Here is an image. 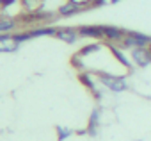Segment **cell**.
Returning <instances> with one entry per match:
<instances>
[{
  "instance_id": "17",
  "label": "cell",
  "mask_w": 151,
  "mask_h": 141,
  "mask_svg": "<svg viewBox=\"0 0 151 141\" xmlns=\"http://www.w3.org/2000/svg\"><path fill=\"white\" fill-rule=\"evenodd\" d=\"M69 2H73V4H78V6H86V4L93 2V0H69Z\"/></svg>"
},
{
  "instance_id": "6",
  "label": "cell",
  "mask_w": 151,
  "mask_h": 141,
  "mask_svg": "<svg viewBox=\"0 0 151 141\" xmlns=\"http://www.w3.org/2000/svg\"><path fill=\"white\" fill-rule=\"evenodd\" d=\"M57 36H59L62 41H66V43H75V41H77V38H78V31L60 29V31H57Z\"/></svg>"
},
{
  "instance_id": "12",
  "label": "cell",
  "mask_w": 151,
  "mask_h": 141,
  "mask_svg": "<svg viewBox=\"0 0 151 141\" xmlns=\"http://www.w3.org/2000/svg\"><path fill=\"white\" fill-rule=\"evenodd\" d=\"M30 34L32 36H52V34H57V31L52 27H46V29H34Z\"/></svg>"
},
{
  "instance_id": "10",
  "label": "cell",
  "mask_w": 151,
  "mask_h": 141,
  "mask_svg": "<svg viewBox=\"0 0 151 141\" xmlns=\"http://www.w3.org/2000/svg\"><path fill=\"white\" fill-rule=\"evenodd\" d=\"M110 50H112V54H114V55L117 57V61H119V63H123V64H124L126 68H132V64H130V61H128V59H126V57L123 55V52H121V50H117L116 47H110Z\"/></svg>"
},
{
  "instance_id": "8",
  "label": "cell",
  "mask_w": 151,
  "mask_h": 141,
  "mask_svg": "<svg viewBox=\"0 0 151 141\" xmlns=\"http://www.w3.org/2000/svg\"><path fill=\"white\" fill-rule=\"evenodd\" d=\"M78 11H82V6L73 4V2H68V4H64V6L59 9V15H62V16H71V15L78 13Z\"/></svg>"
},
{
  "instance_id": "15",
  "label": "cell",
  "mask_w": 151,
  "mask_h": 141,
  "mask_svg": "<svg viewBox=\"0 0 151 141\" xmlns=\"http://www.w3.org/2000/svg\"><path fill=\"white\" fill-rule=\"evenodd\" d=\"M98 48H100V45H89V47H86V48H82L78 55H87V54H91V52H96Z\"/></svg>"
},
{
  "instance_id": "20",
  "label": "cell",
  "mask_w": 151,
  "mask_h": 141,
  "mask_svg": "<svg viewBox=\"0 0 151 141\" xmlns=\"http://www.w3.org/2000/svg\"><path fill=\"white\" fill-rule=\"evenodd\" d=\"M110 2H112V4H117V2H119V0H110Z\"/></svg>"
},
{
  "instance_id": "19",
  "label": "cell",
  "mask_w": 151,
  "mask_h": 141,
  "mask_svg": "<svg viewBox=\"0 0 151 141\" xmlns=\"http://www.w3.org/2000/svg\"><path fill=\"white\" fill-rule=\"evenodd\" d=\"M14 2V0H4V2H2V6H11Z\"/></svg>"
},
{
  "instance_id": "9",
  "label": "cell",
  "mask_w": 151,
  "mask_h": 141,
  "mask_svg": "<svg viewBox=\"0 0 151 141\" xmlns=\"http://www.w3.org/2000/svg\"><path fill=\"white\" fill-rule=\"evenodd\" d=\"M23 7H27L29 11H37L43 4V0H22Z\"/></svg>"
},
{
  "instance_id": "18",
  "label": "cell",
  "mask_w": 151,
  "mask_h": 141,
  "mask_svg": "<svg viewBox=\"0 0 151 141\" xmlns=\"http://www.w3.org/2000/svg\"><path fill=\"white\" fill-rule=\"evenodd\" d=\"M93 4L94 6H103V4H107V0H93Z\"/></svg>"
},
{
  "instance_id": "14",
  "label": "cell",
  "mask_w": 151,
  "mask_h": 141,
  "mask_svg": "<svg viewBox=\"0 0 151 141\" xmlns=\"http://www.w3.org/2000/svg\"><path fill=\"white\" fill-rule=\"evenodd\" d=\"M96 125H98V111L93 113L91 116V127H89V134H96Z\"/></svg>"
},
{
  "instance_id": "21",
  "label": "cell",
  "mask_w": 151,
  "mask_h": 141,
  "mask_svg": "<svg viewBox=\"0 0 151 141\" xmlns=\"http://www.w3.org/2000/svg\"><path fill=\"white\" fill-rule=\"evenodd\" d=\"M2 2H4V0H0V4H2Z\"/></svg>"
},
{
  "instance_id": "11",
  "label": "cell",
  "mask_w": 151,
  "mask_h": 141,
  "mask_svg": "<svg viewBox=\"0 0 151 141\" xmlns=\"http://www.w3.org/2000/svg\"><path fill=\"white\" fill-rule=\"evenodd\" d=\"M14 20H7V18H4V20H0V32H7V31H13L14 29Z\"/></svg>"
},
{
  "instance_id": "2",
  "label": "cell",
  "mask_w": 151,
  "mask_h": 141,
  "mask_svg": "<svg viewBox=\"0 0 151 141\" xmlns=\"http://www.w3.org/2000/svg\"><path fill=\"white\" fill-rule=\"evenodd\" d=\"M98 77H100L101 84H105L112 91H124L126 89L124 77H112V75H105V73H98Z\"/></svg>"
},
{
  "instance_id": "5",
  "label": "cell",
  "mask_w": 151,
  "mask_h": 141,
  "mask_svg": "<svg viewBox=\"0 0 151 141\" xmlns=\"http://www.w3.org/2000/svg\"><path fill=\"white\" fill-rule=\"evenodd\" d=\"M124 36H126V32L121 31V29H117V27H103V38H109L112 41H119Z\"/></svg>"
},
{
  "instance_id": "3",
  "label": "cell",
  "mask_w": 151,
  "mask_h": 141,
  "mask_svg": "<svg viewBox=\"0 0 151 141\" xmlns=\"http://www.w3.org/2000/svg\"><path fill=\"white\" fill-rule=\"evenodd\" d=\"M132 59L135 61V64L139 66H147L151 63V48L147 47H139L132 50Z\"/></svg>"
},
{
  "instance_id": "4",
  "label": "cell",
  "mask_w": 151,
  "mask_h": 141,
  "mask_svg": "<svg viewBox=\"0 0 151 141\" xmlns=\"http://www.w3.org/2000/svg\"><path fill=\"white\" fill-rule=\"evenodd\" d=\"M20 43L14 39L11 34H2L0 36V52H16Z\"/></svg>"
},
{
  "instance_id": "7",
  "label": "cell",
  "mask_w": 151,
  "mask_h": 141,
  "mask_svg": "<svg viewBox=\"0 0 151 141\" xmlns=\"http://www.w3.org/2000/svg\"><path fill=\"white\" fill-rule=\"evenodd\" d=\"M78 34L87 38H103V27H80Z\"/></svg>"
},
{
  "instance_id": "13",
  "label": "cell",
  "mask_w": 151,
  "mask_h": 141,
  "mask_svg": "<svg viewBox=\"0 0 151 141\" xmlns=\"http://www.w3.org/2000/svg\"><path fill=\"white\" fill-rule=\"evenodd\" d=\"M78 79H80V82H82V84H86L89 89H93V91H94V82L89 79V75H87V73H82V75H78Z\"/></svg>"
},
{
  "instance_id": "16",
  "label": "cell",
  "mask_w": 151,
  "mask_h": 141,
  "mask_svg": "<svg viewBox=\"0 0 151 141\" xmlns=\"http://www.w3.org/2000/svg\"><path fill=\"white\" fill-rule=\"evenodd\" d=\"M57 130H59V141H62L64 137H68V136L71 134V130H69V129H62V127H57Z\"/></svg>"
},
{
  "instance_id": "1",
  "label": "cell",
  "mask_w": 151,
  "mask_h": 141,
  "mask_svg": "<svg viewBox=\"0 0 151 141\" xmlns=\"http://www.w3.org/2000/svg\"><path fill=\"white\" fill-rule=\"evenodd\" d=\"M151 43V38L140 32H126V36L123 38V45L124 47H132V48H139V47H147Z\"/></svg>"
}]
</instances>
